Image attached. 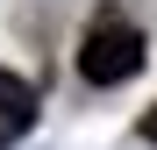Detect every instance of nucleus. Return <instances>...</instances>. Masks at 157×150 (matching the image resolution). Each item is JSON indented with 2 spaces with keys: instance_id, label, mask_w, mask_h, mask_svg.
I'll use <instances>...</instances> for the list:
<instances>
[{
  "instance_id": "f257e3e1",
  "label": "nucleus",
  "mask_w": 157,
  "mask_h": 150,
  "mask_svg": "<svg viewBox=\"0 0 157 150\" xmlns=\"http://www.w3.org/2000/svg\"><path fill=\"white\" fill-rule=\"evenodd\" d=\"M143 71V29L128 14H93V29L86 43H78V79L86 86H121V79H136Z\"/></svg>"
},
{
  "instance_id": "f03ea898",
  "label": "nucleus",
  "mask_w": 157,
  "mask_h": 150,
  "mask_svg": "<svg viewBox=\"0 0 157 150\" xmlns=\"http://www.w3.org/2000/svg\"><path fill=\"white\" fill-rule=\"evenodd\" d=\"M29 121H36V86L14 79V71H0V150L29 136Z\"/></svg>"
},
{
  "instance_id": "7ed1b4c3",
  "label": "nucleus",
  "mask_w": 157,
  "mask_h": 150,
  "mask_svg": "<svg viewBox=\"0 0 157 150\" xmlns=\"http://www.w3.org/2000/svg\"><path fill=\"white\" fill-rule=\"evenodd\" d=\"M143 143H157V107H150V114H143Z\"/></svg>"
}]
</instances>
